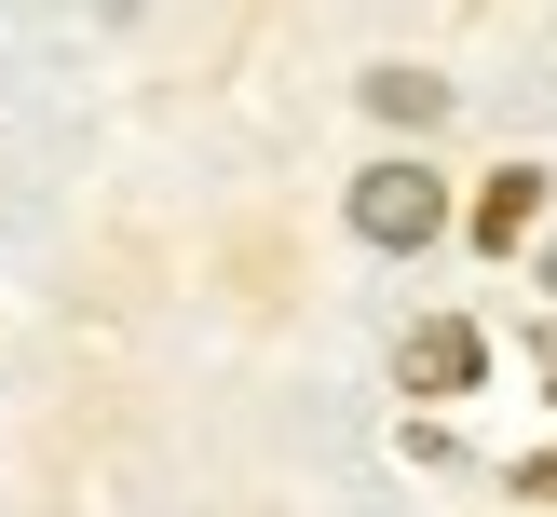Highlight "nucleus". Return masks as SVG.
Returning <instances> with one entry per match:
<instances>
[{
	"label": "nucleus",
	"instance_id": "39448f33",
	"mask_svg": "<svg viewBox=\"0 0 557 517\" xmlns=\"http://www.w3.org/2000/svg\"><path fill=\"white\" fill-rule=\"evenodd\" d=\"M517 490H531V504H557V450H544V463H531V477H517Z\"/></svg>",
	"mask_w": 557,
	"mask_h": 517
},
{
	"label": "nucleus",
	"instance_id": "423d86ee",
	"mask_svg": "<svg viewBox=\"0 0 557 517\" xmlns=\"http://www.w3.org/2000/svg\"><path fill=\"white\" fill-rule=\"evenodd\" d=\"M544 299H557V259H544Z\"/></svg>",
	"mask_w": 557,
	"mask_h": 517
},
{
	"label": "nucleus",
	"instance_id": "f257e3e1",
	"mask_svg": "<svg viewBox=\"0 0 557 517\" xmlns=\"http://www.w3.org/2000/svg\"><path fill=\"white\" fill-rule=\"evenodd\" d=\"M354 232H368L381 259H422V245L449 232V177H435V163H368V177H354Z\"/></svg>",
	"mask_w": 557,
	"mask_h": 517
},
{
	"label": "nucleus",
	"instance_id": "7ed1b4c3",
	"mask_svg": "<svg viewBox=\"0 0 557 517\" xmlns=\"http://www.w3.org/2000/svg\"><path fill=\"white\" fill-rule=\"evenodd\" d=\"M368 109L408 123V136H435V123H449V82H435V69H368Z\"/></svg>",
	"mask_w": 557,
	"mask_h": 517
},
{
	"label": "nucleus",
	"instance_id": "20e7f679",
	"mask_svg": "<svg viewBox=\"0 0 557 517\" xmlns=\"http://www.w3.org/2000/svg\"><path fill=\"white\" fill-rule=\"evenodd\" d=\"M531 218H544V177H531V163L476 190V245H517V232H531Z\"/></svg>",
	"mask_w": 557,
	"mask_h": 517
},
{
	"label": "nucleus",
	"instance_id": "f03ea898",
	"mask_svg": "<svg viewBox=\"0 0 557 517\" xmlns=\"http://www.w3.org/2000/svg\"><path fill=\"white\" fill-rule=\"evenodd\" d=\"M476 368H490V341H476L462 313H422V327H408V354H395L408 395H476Z\"/></svg>",
	"mask_w": 557,
	"mask_h": 517
}]
</instances>
